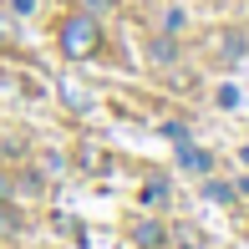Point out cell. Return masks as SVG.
I'll return each instance as SVG.
<instances>
[{
	"instance_id": "obj_4",
	"label": "cell",
	"mask_w": 249,
	"mask_h": 249,
	"mask_svg": "<svg viewBox=\"0 0 249 249\" xmlns=\"http://www.w3.org/2000/svg\"><path fill=\"white\" fill-rule=\"evenodd\" d=\"M178 158H183V168H194V173H209V163H213L209 153H198V148H188V142H183V148H178Z\"/></svg>"
},
{
	"instance_id": "obj_10",
	"label": "cell",
	"mask_w": 249,
	"mask_h": 249,
	"mask_svg": "<svg viewBox=\"0 0 249 249\" xmlns=\"http://www.w3.org/2000/svg\"><path fill=\"white\" fill-rule=\"evenodd\" d=\"M5 198H10V178L0 173V203H5Z\"/></svg>"
},
{
	"instance_id": "obj_2",
	"label": "cell",
	"mask_w": 249,
	"mask_h": 249,
	"mask_svg": "<svg viewBox=\"0 0 249 249\" xmlns=\"http://www.w3.org/2000/svg\"><path fill=\"white\" fill-rule=\"evenodd\" d=\"M132 244H138V249H168V229L158 219H142L138 229H132Z\"/></svg>"
},
{
	"instance_id": "obj_6",
	"label": "cell",
	"mask_w": 249,
	"mask_h": 249,
	"mask_svg": "<svg viewBox=\"0 0 249 249\" xmlns=\"http://www.w3.org/2000/svg\"><path fill=\"white\" fill-rule=\"evenodd\" d=\"M20 229V219H16V209H10V198L0 203V234H16Z\"/></svg>"
},
{
	"instance_id": "obj_5",
	"label": "cell",
	"mask_w": 249,
	"mask_h": 249,
	"mask_svg": "<svg viewBox=\"0 0 249 249\" xmlns=\"http://www.w3.org/2000/svg\"><path fill=\"white\" fill-rule=\"evenodd\" d=\"M163 198H168V183H163V178L142 183V203H163Z\"/></svg>"
},
{
	"instance_id": "obj_7",
	"label": "cell",
	"mask_w": 249,
	"mask_h": 249,
	"mask_svg": "<svg viewBox=\"0 0 249 249\" xmlns=\"http://www.w3.org/2000/svg\"><path fill=\"white\" fill-rule=\"evenodd\" d=\"M56 229H61V234H71V239H82V224H76L71 213H56Z\"/></svg>"
},
{
	"instance_id": "obj_9",
	"label": "cell",
	"mask_w": 249,
	"mask_h": 249,
	"mask_svg": "<svg viewBox=\"0 0 249 249\" xmlns=\"http://www.w3.org/2000/svg\"><path fill=\"white\" fill-rule=\"evenodd\" d=\"M61 92H66V102H71V107H76V112H87V92H76V87H71V82H66V87H61Z\"/></svg>"
},
{
	"instance_id": "obj_13",
	"label": "cell",
	"mask_w": 249,
	"mask_h": 249,
	"mask_svg": "<svg viewBox=\"0 0 249 249\" xmlns=\"http://www.w3.org/2000/svg\"><path fill=\"white\" fill-rule=\"evenodd\" d=\"M244 163H249V142H244Z\"/></svg>"
},
{
	"instance_id": "obj_8",
	"label": "cell",
	"mask_w": 249,
	"mask_h": 249,
	"mask_svg": "<svg viewBox=\"0 0 249 249\" xmlns=\"http://www.w3.org/2000/svg\"><path fill=\"white\" fill-rule=\"evenodd\" d=\"M209 198L213 203H234V188L229 183H209Z\"/></svg>"
},
{
	"instance_id": "obj_11",
	"label": "cell",
	"mask_w": 249,
	"mask_h": 249,
	"mask_svg": "<svg viewBox=\"0 0 249 249\" xmlns=\"http://www.w3.org/2000/svg\"><path fill=\"white\" fill-rule=\"evenodd\" d=\"M87 5H92V10H107V5H112V0H87Z\"/></svg>"
},
{
	"instance_id": "obj_1",
	"label": "cell",
	"mask_w": 249,
	"mask_h": 249,
	"mask_svg": "<svg viewBox=\"0 0 249 249\" xmlns=\"http://www.w3.org/2000/svg\"><path fill=\"white\" fill-rule=\"evenodd\" d=\"M56 41H61V56L66 61H92V56L102 51V26H97V16H66L61 20V31H56Z\"/></svg>"
},
{
	"instance_id": "obj_3",
	"label": "cell",
	"mask_w": 249,
	"mask_h": 249,
	"mask_svg": "<svg viewBox=\"0 0 249 249\" xmlns=\"http://www.w3.org/2000/svg\"><path fill=\"white\" fill-rule=\"evenodd\" d=\"M82 168H87V173H107V168H112V158L102 153L97 142H87V148H82Z\"/></svg>"
},
{
	"instance_id": "obj_12",
	"label": "cell",
	"mask_w": 249,
	"mask_h": 249,
	"mask_svg": "<svg viewBox=\"0 0 249 249\" xmlns=\"http://www.w3.org/2000/svg\"><path fill=\"white\" fill-rule=\"evenodd\" d=\"M239 188H244V194H249V178H244V183H239Z\"/></svg>"
}]
</instances>
